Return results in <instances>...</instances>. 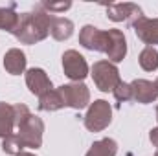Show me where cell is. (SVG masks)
Returning <instances> with one entry per match:
<instances>
[{
    "instance_id": "ba28073f",
    "label": "cell",
    "mask_w": 158,
    "mask_h": 156,
    "mask_svg": "<svg viewBox=\"0 0 158 156\" xmlns=\"http://www.w3.org/2000/svg\"><path fill=\"white\" fill-rule=\"evenodd\" d=\"M134 28H136V35L142 40H145L147 44H158V18L149 20L142 17L134 22Z\"/></svg>"
},
{
    "instance_id": "5bb4252c",
    "label": "cell",
    "mask_w": 158,
    "mask_h": 156,
    "mask_svg": "<svg viewBox=\"0 0 158 156\" xmlns=\"http://www.w3.org/2000/svg\"><path fill=\"white\" fill-rule=\"evenodd\" d=\"M24 64H26L24 53L19 51V50H11V51L6 55V68H7L11 74H19V72H22Z\"/></svg>"
},
{
    "instance_id": "9c48e42d",
    "label": "cell",
    "mask_w": 158,
    "mask_h": 156,
    "mask_svg": "<svg viewBox=\"0 0 158 156\" xmlns=\"http://www.w3.org/2000/svg\"><path fill=\"white\" fill-rule=\"evenodd\" d=\"M127 48H125V37L123 33L118 30H110L109 31V48H107V53L112 57V61H121L123 55H125Z\"/></svg>"
},
{
    "instance_id": "e0dca14e",
    "label": "cell",
    "mask_w": 158,
    "mask_h": 156,
    "mask_svg": "<svg viewBox=\"0 0 158 156\" xmlns=\"http://www.w3.org/2000/svg\"><path fill=\"white\" fill-rule=\"evenodd\" d=\"M11 129V116H9V109L0 105V136H7Z\"/></svg>"
},
{
    "instance_id": "8992f818",
    "label": "cell",
    "mask_w": 158,
    "mask_h": 156,
    "mask_svg": "<svg viewBox=\"0 0 158 156\" xmlns=\"http://www.w3.org/2000/svg\"><path fill=\"white\" fill-rule=\"evenodd\" d=\"M61 94H63V103L64 105H70L74 109H81L86 105L88 101V92H86V86L85 84H70V86H63L61 88Z\"/></svg>"
},
{
    "instance_id": "2e32d148",
    "label": "cell",
    "mask_w": 158,
    "mask_h": 156,
    "mask_svg": "<svg viewBox=\"0 0 158 156\" xmlns=\"http://www.w3.org/2000/svg\"><path fill=\"white\" fill-rule=\"evenodd\" d=\"M140 64L145 68V70H155L158 68V51L155 48H145L142 51V57H140Z\"/></svg>"
},
{
    "instance_id": "4fadbf2b",
    "label": "cell",
    "mask_w": 158,
    "mask_h": 156,
    "mask_svg": "<svg viewBox=\"0 0 158 156\" xmlns=\"http://www.w3.org/2000/svg\"><path fill=\"white\" fill-rule=\"evenodd\" d=\"M72 28H74V24L66 18H52V35L55 39H68L72 35Z\"/></svg>"
},
{
    "instance_id": "8fae6325",
    "label": "cell",
    "mask_w": 158,
    "mask_h": 156,
    "mask_svg": "<svg viewBox=\"0 0 158 156\" xmlns=\"http://www.w3.org/2000/svg\"><path fill=\"white\" fill-rule=\"evenodd\" d=\"M28 84H30L31 92H35V94H42L48 88H52L50 81L46 79L42 70H30L28 72Z\"/></svg>"
},
{
    "instance_id": "9a60e30c",
    "label": "cell",
    "mask_w": 158,
    "mask_h": 156,
    "mask_svg": "<svg viewBox=\"0 0 158 156\" xmlns=\"http://www.w3.org/2000/svg\"><path fill=\"white\" fill-rule=\"evenodd\" d=\"M114 153H116V143L112 140H103L94 145L88 156H114Z\"/></svg>"
},
{
    "instance_id": "5b68a950",
    "label": "cell",
    "mask_w": 158,
    "mask_h": 156,
    "mask_svg": "<svg viewBox=\"0 0 158 156\" xmlns=\"http://www.w3.org/2000/svg\"><path fill=\"white\" fill-rule=\"evenodd\" d=\"M63 64H64V72H66L68 77L83 79L86 76V63H85V59L79 55L77 51H74V50H70V51L64 53Z\"/></svg>"
},
{
    "instance_id": "3957f363",
    "label": "cell",
    "mask_w": 158,
    "mask_h": 156,
    "mask_svg": "<svg viewBox=\"0 0 158 156\" xmlns=\"http://www.w3.org/2000/svg\"><path fill=\"white\" fill-rule=\"evenodd\" d=\"M94 79L101 90H114L112 86L118 83V70L109 63H98L94 66Z\"/></svg>"
},
{
    "instance_id": "30bf717a",
    "label": "cell",
    "mask_w": 158,
    "mask_h": 156,
    "mask_svg": "<svg viewBox=\"0 0 158 156\" xmlns=\"http://www.w3.org/2000/svg\"><path fill=\"white\" fill-rule=\"evenodd\" d=\"M158 86L156 84H153V83H147V81H136V83H132V88L131 90H134L136 92V99H140V101H143V103H147V101H151V99H155L158 96Z\"/></svg>"
},
{
    "instance_id": "7c38bea8",
    "label": "cell",
    "mask_w": 158,
    "mask_h": 156,
    "mask_svg": "<svg viewBox=\"0 0 158 156\" xmlns=\"http://www.w3.org/2000/svg\"><path fill=\"white\" fill-rule=\"evenodd\" d=\"M13 9H15V4H9L7 7H0V28L2 30L15 31L19 24V17L17 13H13Z\"/></svg>"
},
{
    "instance_id": "ac0fdd59",
    "label": "cell",
    "mask_w": 158,
    "mask_h": 156,
    "mask_svg": "<svg viewBox=\"0 0 158 156\" xmlns=\"http://www.w3.org/2000/svg\"><path fill=\"white\" fill-rule=\"evenodd\" d=\"M44 7H48L50 11H61V9H68L70 7V2L66 4H42Z\"/></svg>"
},
{
    "instance_id": "277c9868",
    "label": "cell",
    "mask_w": 158,
    "mask_h": 156,
    "mask_svg": "<svg viewBox=\"0 0 158 156\" xmlns=\"http://www.w3.org/2000/svg\"><path fill=\"white\" fill-rule=\"evenodd\" d=\"M109 121H110V107L105 101H96L86 116V127L92 130H98V129H103Z\"/></svg>"
},
{
    "instance_id": "d6986e66",
    "label": "cell",
    "mask_w": 158,
    "mask_h": 156,
    "mask_svg": "<svg viewBox=\"0 0 158 156\" xmlns=\"http://www.w3.org/2000/svg\"><path fill=\"white\" fill-rule=\"evenodd\" d=\"M22 156H30V154H22Z\"/></svg>"
},
{
    "instance_id": "52a82bcc",
    "label": "cell",
    "mask_w": 158,
    "mask_h": 156,
    "mask_svg": "<svg viewBox=\"0 0 158 156\" xmlns=\"http://www.w3.org/2000/svg\"><path fill=\"white\" fill-rule=\"evenodd\" d=\"M107 15L112 20H131L132 18H142V9L134 4H112L107 7Z\"/></svg>"
},
{
    "instance_id": "7a4b0ae2",
    "label": "cell",
    "mask_w": 158,
    "mask_h": 156,
    "mask_svg": "<svg viewBox=\"0 0 158 156\" xmlns=\"http://www.w3.org/2000/svg\"><path fill=\"white\" fill-rule=\"evenodd\" d=\"M79 40L83 42V46L90 48V50H99V51H107L109 48V31L103 33L99 31L98 28H92V26H85Z\"/></svg>"
},
{
    "instance_id": "6da1fadb",
    "label": "cell",
    "mask_w": 158,
    "mask_h": 156,
    "mask_svg": "<svg viewBox=\"0 0 158 156\" xmlns=\"http://www.w3.org/2000/svg\"><path fill=\"white\" fill-rule=\"evenodd\" d=\"M50 22H52V18L48 17V13H42V11L24 13L19 17V24L13 33L24 42L40 40L46 37V33L50 30Z\"/></svg>"
}]
</instances>
